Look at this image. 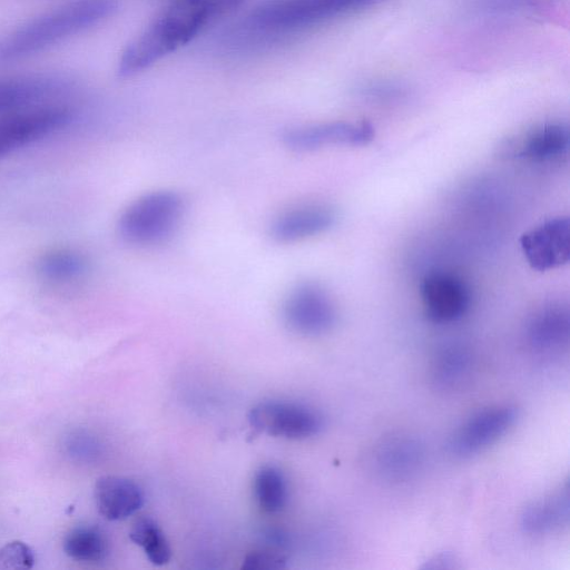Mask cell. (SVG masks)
<instances>
[{
    "instance_id": "ffe728a7",
    "label": "cell",
    "mask_w": 570,
    "mask_h": 570,
    "mask_svg": "<svg viewBox=\"0 0 570 570\" xmlns=\"http://www.w3.org/2000/svg\"><path fill=\"white\" fill-rule=\"evenodd\" d=\"M473 368L470 351L458 344L441 348L431 366L432 383L439 390H454L468 381Z\"/></svg>"
},
{
    "instance_id": "484cf974",
    "label": "cell",
    "mask_w": 570,
    "mask_h": 570,
    "mask_svg": "<svg viewBox=\"0 0 570 570\" xmlns=\"http://www.w3.org/2000/svg\"><path fill=\"white\" fill-rule=\"evenodd\" d=\"M455 558L449 552H441L429 559L423 568L429 569H449L455 567Z\"/></svg>"
},
{
    "instance_id": "6da1fadb",
    "label": "cell",
    "mask_w": 570,
    "mask_h": 570,
    "mask_svg": "<svg viewBox=\"0 0 570 570\" xmlns=\"http://www.w3.org/2000/svg\"><path fill=\"white\" fill-rule=\"evenodd\" d=\"M244 0H173L121 52L118 73L135 76L187 45Z\"/></svg>"
},
{
    "instance_id": "7402d4cb",
    "label": "cell",
    "mask_w": 570,
    "mask_h": 570,
    "mask_svg": "<svg viewBox=\"0 0 570 570\" xmlns=\"http://www.w3.org/2000/svg\"><path fill=\"white\" fill-rule=\"evenodd\" d=\"M253 492L257 505L266 513L279 512L287 502L285 476L274 465H264L256 471Z\"/></svg>"
},
{
    "instance_id": "7a4b0ae2",
    "label": "cell",
    "mask_w": 570,
    "mask_h": 570,
    "mask_svg": "<svg viewBox=\"0 0 570 570\" xmlns=\"http://www.w3.org/2000/svg\"><path fill=\"white\" fill-rule=\"evenodd\" d=\"M117 0H73L24 23L0 40V61L42 51L112 16Z\"/></svg>"
},
{
    "instance_id": "ba28073f",
    "label": "cell",
    "mask_w": 570,
    "mask_h": 570,
    "mask_svg": "<svg viewBox=\"0 0 570 570\" xmlns=\"http://www.w3.org/2000/svg\"><path fill=\"white\" fill-rule=\"evenodd\" d=\"M518 417V407L510 404L490 406L473 414L450 438V453L458 458L479 453L505 434Z\"/></svg>"
},
{
    "instance_id": "603a6c76",
    "label": "cell",
    "mask_w": 570,
    "mask_h": 570,
    "mask_svg": "<svg viewBox=\"0 0 570 570\" xmlns=\"http://www.w3.org/2000/svg\"><path fill=\"white\" fill-rule=\"evenodd\" d=\"M129 538L144 550L149 561L155 566H164L170 560L169 542L151 518L138 519L129 531Z\"/></svg>"
},
{
    "instance_id": "d6986e66",
    "label": "cell",
    "mask_w": 570,
    "mask_h": 570,
    "mask_svg": "<svg viewBox=\"0 0 570 570\" xmlns=\"http://www.w3.org/2000/svg\"><path fill=\"white\" fill-rule=\"evenodd\" d=\"M36 271L47 284L70 286L87 275L89 263L87 257L76 249L53 248L38 258Z\"/></svg>"
},
{
    "instance_id": "8992f818",
    "label": "cell",
    "mask_w": 570,
    "mask_h": 570,
    "mask_svg": "<svg viewBox=\"0 0 570 570\" xmlns=\"http://www.w3.org/2000/svg\"><path fill=\"white\" fill-rule=\"evenodd\" d=\"M336 317V308L328 292L314 282L295 286L283 304V318L297 334L323 335L333 328Z\"/></svg>"
},
{
    "instance_id": "30bf717a",
    "label": "cell",
    "mask_w": 570,
    "mask_h": 570,
    "mask_svg": "<svg viewBox=\"0 0 570 570\" xmlns=\"http://www.w3.org/2000/svg\"><path fill=\"white\" fill-rule=\"evenodd\" d=\"M520 247L528 264L546 272L560 267L570 258V224L566 216L549 218L520 237Z\"/></svg>"
},
{
    "instance_id": "7c38bea8",
    "label": "cell",
    "mask_w": 570,
    "mask_h": 570,
    "mask_svg": "<svg viewBox=\"0 0 570 570\" xmlns=\"http://www.w3.org/2000/svg\"><path fill=\"white\" fill-rule=\"evenodd\" d=\"M374 129L367 121H330L291 128L283 135L287 147L297 151L330 146H361L370 142Z\"/></svg>"
},
{
    "instance_id": "e0dca14e",
    "label": "cell",
    "mask_w": 570,
    "mask_h": 570,
    "mask_svg": "<svg viewBox=\"0 0 570 570\" xmlns=\"http://www.w3.org/2000/svg\"><path fill=\"white\" fill-rule=\"evenodd\" d=\"M97 510L107 520L119 521L136 513L144 504V493L134 481L105 475L97 480L94 489Z\"/></svg>"
},
{
    "instance_id": "3957f363",
    "label": "cell",
    "mask_w": 570,
    "mask_h": 570,
    "mask_svg": "<svg viewBox=\"0 0 570 570\" xmlns=\"http://www.w3.org/2000/svg\"><path fill=\"white\" fill-rule=\"evenodd\" d=\"M380 0H268L247 17L245 28L258 37L297 33L366 8Z\"/></svg>"
},
{
    "instance_id": "cb8c5ba5",
    "label": "cell",
    "mask_w": 570,
    "mask_h": 570,
    "mask_svg": "<svg viewBox=\"0 0 570 570\" xmlns=\"http://www.w3.org/2000/svg\"><path fill=\"white\" fill-rule=\"evenodd\" d=\"M35 562L32 549L22 541H10L0 548V569H30Z\"/></svg>"
},
{
    "instance_id": "5bb4252c",
    "label": "cell",
    "mask_w": 570,
    "mask_h": 570,
    "mask_svg": "<svg viewBox=\"0 0 570 570\" xmlns=\"http://www.w3.org/2000/svg\"><path fill=\"white\" fill-rule=\"evenodd\" d=\"M68 82L53 75L0 78V118L28 110L63 92Z\"/></svg>"
},
{
    "instance_id": "ac0fdd59",
    "label": "cell",
    "mask_w": 570,
    "mask_h": 570,
    "mask_svg": "<svg viewBox=\"0 0 570 570\" xmlns=\"http://www.w3.org/2000/svg\"><path fill=\"white\" fill-rule=\"evenodd\" d=\"M570 515L569 483L530 503L522 512L520 524L528 534L552 533L568 525Z\"/></svg>"
},
{
    "instance_id": "52a82bcc",
    "label": "cell",
    "mask_w": 570,
    "mask_h": 570,
    "mask_svg": "<svg viewBox=\"0 0 570 570\" xmlns=\"http://www.w3.org/2000/svg\"><path fill=\"white\" fill-rule=\"evenodd\" d=\"M72 110L39 106L0 118V158L68 126Z\"/></svg>"
},
{
    "instance_id": "277c9868",
    "label": "cell",
    "mask_w": 570,
    "mask_h": 570,
    "mask_svg": "<svg viewBox=\"0 0 570 570\" xmlns=\"http://www.w3.org/2000/svg\"><path fill=\"white\" fill-rule=\"evenodd\" d=\"M183 199L171 190L147 193L122 212L120 236L134 245H153L169 236L183 215Z\"/></svg>"
},
{
    "instance_id": "d4e9b609",
    "label": "cell",
    "mask_w": 570,
    "mask_h": 570,
    "mask_svg": "<svg viewBox=\"0 0 570 570\" xmlns=\"http://www.w3.org/2000/svg\"><path fill=\"white\" fill-rule=\"evenodd\" d=\"M286 567V558L279 553L255 550L246 554L244 558L242 569L246 570H265V569H282Z\"/></svg>"
},
{
    "instance_id": "9a60e30c",
    "label": "cell",
    "mask_w": 570,
    "mask_h": 570,
    "mask_svg": "<svg viewBox=\"0 0 570 570\" xmlns=\"http://www.w3.org/2000/svg\"><path fill=\"white\" fill-rule=\"evenodd\" d=\"M337 219L333 207L307 203L282 212L272 223V236L279 243H296L331 229Z\"/></svg>"
},
{
    "instance_id": "8fae6325",
    "label": "cell",
    "mask_w": 570,
    "mask_h": 570,
    "mask_svg": "<svg viewBox=\"0 0 570 570\" xmlns=\"http://www.w3.org/2000/svg\"><path fill=\"white\" fill-rule=\"evenodd\" d=\"M424 444L407 433L383 438L371 453L374 473L390 482L407 481L415 476L425 462Z\"/></svg>"
},
{
    "instance_id": "9c48e42d",
    "label": "cell",
    "mask_w": 570,
    "mask_h": 570,
    "mask_svg": "<svg viewBox=\"0 0 570 570\" xmlns=\"http://www.w3.org/2000/svg\"><path fill=\"white\" fill-rule=\"evenodd\" d=\"M420 295L425 315L435 323H451L462 317L471 302L466 283L448 271H432L420 284Z\"/></svg>"
},
{
    "instance_id": "5b68a950",
    "label": "cell",
    "mask_w": 570,
    "mask_h": 570,
    "mask_svg": "<svg viewBox=\"0 0 570 570\" xmlns=\"http://www.w3.org/2000/svg\"><path fill=\"white\" fill-rule=\"evenodd\" d=\"M250 426L261 433L289 440H302L318 433L323 422L312 407L292 401H263L248 413Z\"/></svg>"
},
{
    "instance_id": "44dd1931",
    "label": "cell",
    "mask_w": 570,
    "mask_h": 570,
    "mask_svg": "<svg viewBox=\"0 0 570 570\" xmlns=\"http://www.w3.org/2000/svg\"><path fill=\"white\" fill-rule=\"evenodd\" d=\"M62 546L68 557L81 562H98L108 553L105 534L94 525H78L70 529L65 535Z\"/></svg>"
},
{
    "instance_id": "4fadbf2b",
    "label": "cell",
    "mask_w": 570,
    "mask_h": 570,
    "mask_svg": "<svg viewBox=\"0 0 570 570\" xmlns=\"http://www.w3.org/2000/svg\"><path fill=\"white\" fill-rule=\"evenodd\" d=\"M569 128L560 121H549L534 126L510 140L504 149L508 155L533 164L557 161L568 154Z\"/></svg>"
},
{
    "instance_id": "2e32d148",
    "label": "cell",
    "mask_w": 570,
    "mask_h": 570,
    "mask_svg": "<svg viewBox=\"0 0 570 570\" xmlns=\"http://www.w3.org/2000/svg\"><path fill=\"white\" fill-rule=\"evenodd\" d=\"M570 314L562 302H549L531 315L525 327L529 345L538 352L550 353L569 342Z\"/></svg>"
}]
</instances>
